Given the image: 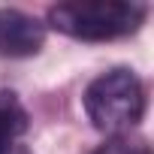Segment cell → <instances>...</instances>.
<instances>
[{"label": "cell", "instance_id": "1", "mask_svg": "<svg viewBox=\"0 0 154 154\" xmlns=\"http://www.w3.org/2000/svg\"><path fill=\"white\" fill-rule=\"evenodd\" d=\"M88 121L106 136H127L145 115V88L133 69H109L85 91Z\"/></svg>", "mask_w": 154, "mask_h": 154}, {"label": "cell", "instance_id": "2", "mask_svg": "<svg viewBox=\"0 0 154 154\" xmlns=\"http://www.w3.org/2000/svg\"><path fill=\"white\" fill-rule=\"evenodd\" d=\"M145 18V9L139 3H124V0H72V3H57L48 9V24L72 39H118L133 33Z\"/></svg>", "mask_w": 154, "mask_h": 154}, {"label": "cell", "instance_id": "3", "mask_svg": "<svg viewBox=\"0 0 154 154\" xmlns=\"http://www.w3.org/2000/svg\"><path fill=\"white\" fill-rule=\"evenodd\" d=\"M45 42V24L21 9H0V57H30Z\"/></svg>", "mask_w": 154, "mask_h": 154}, {"label": "cell", "instance_id": "4", "mask_svg": "<svg viewBox=\"0 0 154 154\" xmlns=\"http://www.w3.org/2000/svg\"><path fill=\"white\" fill-rule=\"evenodd\" d=\"M27 130V112L15 94L0 91V154H9L12 145Z\"/></svg>", "mask_w": 154, "mask_h": 154}, {"label": "cell", "instance_id": "5", "mask_svg": "<svg viewBox=\"0 0 154 154\" xmlns=\"http://www.w3.org/2000/svg\"><path fill=\"white\" fill-rule=\"evenodd\" d=\"M94 154H151L148 145L142 139H130V136H115L106 145H100Z\"/></svg>", "mask_w": 154, "mask_h": 154}]
</instances>
